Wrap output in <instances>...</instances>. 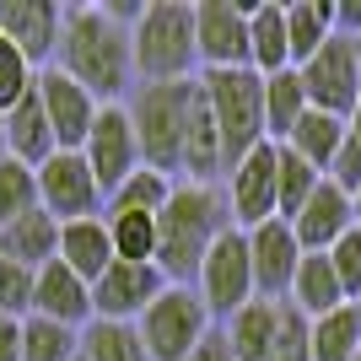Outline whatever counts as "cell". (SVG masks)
I'll return each mask as SVG.
<instances>
[{
  "instance_id": "1",
  "label": "cell",
  "mask_w": 361,
  "mask_h": 361,
  "mask_svg": "<svg viewBox=\"0 0 361 361\" xmlns=\"http://www.w3.org/2000/svg\"><path fill=\"white\" fill-rule=\"evenodd\" d=\"M54 71H65L75 87H87L97 103H124L135 92L130 65V27H119L103 6H65Z\"/></svg>"
},
{
  "instance_id": "2",
  "label": "cell",
  "mask_w": 361,
  "mask_h": 361,
  "mask_svg": "<svg viewBox=\"0 0 361 361\" xmlns=\"http://www.w3.org/2000/svg\"><path fill=\"white\" fill-rule=\"evenodd\" d=\"M232 216H226L221 183H189L178 178L167 205L157 211V270H162L167 286H195L200 259L211 254V243L221 238Z\"/></svg>"
},
{
  "instance_id": "3",
  "label": "cell",
  "mask_w": 361,
  "mask_h": 361,
  "mask_svg": "<svg viewBox=\"0 0 361 361\" xmlns=\"http://www.w3.org/2000/svg\"><path fill=\"white\" fill-rule=\"evenodd\" d=\"M130 65H135V81H195V6L189 0H146L130 27Z\"/></svg>"
},
{
  "instance_id": "4",
  "label": "cell",
  "mask_w": 361,
  "mask_h": 361,
  "mask_svg": "<svg viewBox=\"0 0 361 361\" xmlns=\"http://www.w3.org/2000/svg\"><path fill=\"white\" fill-rule=\"evenodd\" d=\"M189 97H195V81H135V92L124 97V114H130V124H135L140 167L167 173V178L183 173Z\"/></svg>"
},
{
  "instance_id": "5",
  "label": "cell",
  "mask_w": 361,
  "mask_h": 361,
  "mask_svg": "<svg viewBox=\"0 0 361 361\" xmlns=\"http://www.w3.org/2000/svg\"><path fill=\"white\" fill-rule=\"evenodd\" d=\"M200 92L211 103L216 135H221V157L226 167L248 157L254 146H264V75L254 71H205Z\"/></svg>"
},
{
  "instance_id": "6",
  "label": "cell",
  "mask_w": 361,
  "mask_h": 361,
  "mask_svg": "<svg viewBox=\"0 0 361 361\" xmlns=\"http://www.w3.org/2000/svg\"><path fill=\"white\" fill-rule=\"evenodd\" d=\"M211 329L216 324H211V313H205V302L195 297V286H167L162 297L135 318L146 361H183Z\"/></svg>"
},
{
  "instance_id": "7",
  "label": "cell",
  "mask_w": 361,
  "mask_h": 361,
  "mask_svg": "<svg viewBox=\"0 0 361 361\" xmlns=\"http://www.w3.org/2000/svg\"><path fill=\"white\" fill-rule=\"evenodd\" d=\"M195 297L205 302L211 324H226L243 302H254V270H248V238L238 226H226L211 243V254L195 270Z\"/></svg>"
},
{
  "instance_id": "8",
  "label": "cell",
  "mask_w": 361,
  "mask_h": 361,
  "mask_svg": "<svg viewBox=\"0 0 361 361\" xmlns=\"http://www.w3.org/2000/svg\"><path fill=\"white\" fill-rule=\"evenodd\" d=\"M81 162H87V173L97 178L103 200H108V195H114V189H119V183L140 167L135 124H130L124 103H103V108H97V119H92L87 140H81Z\"/></svg>"
},
{
  "instance_id": "9",
  "label": "cell",
  "mask_w": 361,
  "mask_h": 361,
  "mask_svg": "<svg viewBox=\"0 0 361 361\" xmlns=\"http://www.w3.org/2000/svg\"><path fill=\"white\" fill-rule=\"evenodd\" d=\"M38 178V211H49L54 221H87V216H103V189L87 173L81 151H54L49 162L32 167Z\"/></svg>"
},
{
  "instance_id": "10",
  "label": "cell",
  "mask_w": 361,
  "mask_h": 361,
  "mask_svg": "<svg viewBox=\"0 0 361 361\" xmlns=\"http://www.w3.org/2000/svg\"><path fill=\"white\" fill-rule=\"evenodd\" d=\"M297 81H302V92H307V108L345 119L350 108H356V97H361V65H356L350 38L334 32L307 65H297Z\"/></svg>"
},
{
  "instance_id": "11",
  "label": "cell",
  "mask_w": 361,
  "mask_h": 361,
  "mask_svg": "<svg viewBox=\"0 0 361 361\" xmlns=\"http://www.w3.org/2000/svg\"><path fill=\"white\" fill-rule=\"evenodd\" d=\"M221 200L238 232H254L259 221H275V146H254L248 157L221 173Z\"/></svg>"
},
{
  "instance_id": "12",
  "label": "cell",
  "mask_w": 361,
  "mask_h": 361,
  "mask_svg": "<svg viewBox=\"0 0 361 361\" xmlns=\"http://www.w3.org/2000/svg\"><path fill=\"white\" fill-rule=\"evenodd\" d=\"M195 54L205 71H248V6L200 0L195 6Z\"/></svg>"
},
{
  "instance_id": "13",
  "label": "cell",
  "mask_w": 361,
  "mask_h": 361,
  "mask_svg": "<svg viewBox=\"0 0 361 361\" xmlns=\"http://www.w3.org/2000/svg\"><path fill=\"white\" fill-rule=\"evenodd\" d=\"M167 291L162 270L157 264H124L114 259L97 281H92V318H108V324H135L151 302Z\"/></svg>"
},
{
  "instance_id": "14",
  "label": "cell",
  "mask_w": 361,
  "mask_h": 361,
  "mask_svg": "<svg viewBox=\"0 0 361 361\" xmlns=\"http://www.w3.org/2000/svg\"><path fill=\"white\" fill-rule=\"evenodd\" d=\"M32 92H38V103H44V119H49V135H54V151H81V140H87L92 119H97V97H92L87 87H75L65 71H38V81H32Z\"/></svg>"
},
{
  "instance_id": "15",
  "label": "cell",
  "mask_w": 361,
  "mask_h": 361,
  "mask_svg": "<svg viewBox=\"0 0 361 361\" xmlns=\"http://www.w3.org/2000/svg\"><path fill=\"white\" fill-rule=\"evenodd\" d=\"M248 238V270H254V297L264 302H286L291 291V275L302 264V248L291 238V226L275 216V221H259L254 232H243Z\"/></svg>"
},
{
  "instance_id": "16",
  "label": "cell",
  "mask_w": 361,
  "mask_h": 361,
  "mask_svg": "<svg viewBox=\"0 0 361 361\" xmlns=\"http://www.w3.org/2000/svg\"><path fill=\"white\" fill-rule=\"evenodd\" d=\"M60 16L65 6L54 0H0V38L22 49L32 71H49L60 44Z\"/></svg>"
},
{
  "instance_id": "17",
  "label": "cell",
  "mask_w": 361,
  "mask_h": 361,
  "mask_svg": "<svg viewBox=\"0 0 361 361\" xmlns=\"http://www.w3.org/2000/svg\"><path fill=\"white\" fill-rule=\"evenodd\" d=\"M286 226H291V238H297L302 254H329L334 243L356 226V216H350V195H345V189H334V183L324 178L313 195L302 200V211L291 216Z\"/></svg>"
},
{
  "instance_id": "18",
  "label": "cell",
  "mask_w": 361,
  "mask_h": 361,
  "mask_svg": "<svg viewBox=\"0 0 361 361\" xmlns=\"http://www.w3.org/2000/svg\"><path fill=\"white\" fill-rule=\"evenodd\" d=\"M32 313L54 318V324H71V329H87L92 324V286L81 275H71L60 259H49L44 270L32 275Z\"/></svg>"
},
{
  "instance_id": "19",
  "label": "cell",
  "mask_w": 361,
  "mask_h": 361,
  "mask_svg": "<svg viewBox=\"0 0 361 361\" xmlns=\"http://www.w3.org/2000/svg\"><path fill=\"white\" fill-rule=\"evenodd\" d=\"M281 318H286V302L254 297V302H243L226 324H216V329H221L232 361H270L275 340H281Z\"/></svg>"
},
{
  "instance_id": "20",
  "label": "cell",
  "mask_w": 361,
  "mask_h": 361,
  "mask_svg": "<svg viewBox=\"0 0 361 361\" xmlns=\"http://www.w3.org/2000/svg\"><path fill=\"white\" fill-rule=\"evenodd\" d=\"M0 130H6V157L22 167H38L54 157V135H49V119H44V103L38 92H27L22 103H11L0 114Z\"/></svg>"
},
{
  "instance_id": "21",
  "label": "cell",
  "mask_w": 361,
  "mask_h": 361,
  "mask_svg": "<svg viewBox=\"0 0 361 361\" xmlns=\"http://www.w3.org/2000/svg\"><path fill=\"white\" fill-rule=\"evenodd\" d=\"M54 259H60L71 275H81V281H97V275L114 264V243H108V226L103 216H87V221H65L60 226V248H54Z\"/></svg>"
},
{
  "instance_id": "22",
  "label": "cell",
  "mask_w": 361,
  "mask_h": 361,
  "mask_svg": "<svg viewBox=\"0 0 361 361\" xmlns=\"http://www.w3.org/2000/svg\"><path fill=\"white\" fill-rule=\"evenodd\" d=\"M248 71L254 75H275L291 71V49H286V6H248Z\"/></svg>"
},
{
  "instance_id": "23",
  "label": "cell",
  "mask_w": 361,
  "mask_h": 361,
  "mask_svg": "<svg viewBox=\"0 0 361 361\" xmlns=\"http://www.w3.org/2000/svg\"><path fill=\"white\" fill-rule=\"evenodd\" d=\"M54 248H60V221H54L49 211H27L22 221L0 226V254L16 259V264H22V270H32V275L54 259Z\"/></svg>"
},
{
  "instance_id": "24",
  "label": "cell",
  "mask_w": 361,
  "mask_h": 361,
  "mask_svg": "<svg viewBox=\"0 0 361 361\" xmlns=\"http://www.w3.org/2000/svg\"><path fill=\"white\" fill-rule=\"evenodd\" d=\"M340 302H345V291L334 281L329 254H302L297 275H291V291H286V307H297L302 318H324V313H334Z\"/></svg>"
},
{
  "instance_id": "25",
  "label": "cell",
  "mask_w": 361,
  "mask_h": 361,
  "mask_svg": "<svg viewBox=\"0 0 361 361\" xmlns=\"http://www.w3.org/2000/svg\"><path fill=\"white\" fill-rule=\"evenodd\" d=\"M307 350L313 361H350L361 350V302H340L334 313L307 318Z\"/></svg>"
},
{
  "instance_id": "26",
  "label": "cell",
  "mask_w": 361,
  "mask_h": 361,
  "mask_svg": "<svg viewBox=\"0 0 361 361\" xmlns=\"http://www.w3.org/2000/svg\"><path fill=\"white\" fill-rule=\"evenodd\" d=\"M334 38V0H291L286 6V49H291V71L307 65L318 49Z\"/></svg>"
},
{
  "instance_id": "27",
  "label": "cell",
  "mask_w": 361,
  "mask_h": 361,
  "mask_svg": "<svg viewBox=\"0 0 361 361\" xmlns=\"http://www.w3.org/2000/svg\"><path fill=\"white\" fill-rule=\"evenodd\" d=\"M281 146H286L291 157H302L307 167H318V173H324V167L334 162V151L345 146V119H334V114H318V108H307V114L297 119V130H291Z\"/></svg>"
},
{
  "instance_id": "28",
  "label": "cell",
  "mask_w": 361,
  "mask_h": 361,
  "mask_svg": "<svg viewBox=\"0 0 361 361\" xmlns=\"http://www.w3.org/2000/svg\"><path fill=\"white\" fill-rule=\"evenodd\" d=\"M302 114H307V92H302L297 71L264 75V140H270V146H281V140L297 130Z\"/></svg>"
},
{
  "instance_id": "29",
  "label": "cell",
  "mask_w": 361,
  "mask_h": 361,
  "mask_svg": "<svg viewBox=\"0 0 361 361\" xmlns=\"http://www.w3.org/2000/svg\"><path fill=\"white\" fill-rule=\"evenodd\" d=\"M114 259L124 264H151L157 259V216H135V211H103Z\"/></svg>"
},
{
  "instance_id": "30",
  "label": "cell",
  "mask_w": 361,
  "mask_h": 361,
  "mask_svg": "<svg viewBox=\"0 0 361 361\" xmlns=\"http://www.w3.org/2000/svg\"><path fill=\"white\" fill-rule=\"evenodd\" d=\"M75 356H81V329L38 313L22 318V361H75Z\"/></svg>"
},
{
  "instance_id": "31",
  "label": "cell",
  "mask_w": 361,
  "mask_h": 361,
  "mask_svg": "<svg viewBox=\"0 0 361 361\" xmlns=\"http://www.w3.org/2000/svg\"><path fill=\"white\" fill-rule=\"evenodd\" d=\"M75 361H146L135 324H108V318H92L81 329V356Z\"/></svg>"
},
{
  "instance_id": "32",
  "label": "cell",
  "mask_w": 361,
  "mask_h": 361,
  "mask_svg": "<svg viewBox=\"0 0 361 361\" xmlns=\"http://www.w3.org/2000/svg\"><path fill=\"white\" fill-rule=\"evenodd\" d=\"M318 183H324L318 167H307L302 157H291L286 146H275V216H281V221H291V216L302 211V200L313 195Z\"/></svg>"
},
{
  "instance_id": "33",
  "label": "cell",
  "mask_w": 361,
  "mask_h": 361,
  "mask_svg": "<svg viewBox=\"0 0 361 361\" xmlns=\"http://www.w3.org/2000/svg\"><path fill=\"white\" fill-rule=\"evenodd\" d=\"M173 183L167 173H151V167H135L130 178L114 189V195L103 200V211H135V216H157L167 205V195H173Z\"/></svg>"
},
{
  "instance_id": "34",
  "label": "cell",
  "mask_w": 361,
  "mask_h": 361,
  "mask_svg": "<svg viewBox=\"0 0 361 361\" xmlns=\"http://www.w3.org/2000/svg\"><path fill=\"white\" fill-rule=\"evenodd\" d=\"M27 211H38V178H32V167L22 162H0V226L22 221Z\"/></svg>"
},
{
  "instance_id": "35",
  "label": "cell",
  "mask_w": 361,
  "mask_h": 361,
  "mask_svg": "<svg viewBox=\"0 0 361 361\" xmlns=\"http://www.w3.org/2000/svg\"><path fill=\"white\" fill-rule=\"evenodd\" d=\"M32 81H38V71L27 65V54L0 38V114H6L11 103H22V97L32 92Z\"/></svg>"
},
{
  "instance_id": "36",
  "label": "cell",
  "mask_w": 361,
  "mask_h": 361,
  "mask_svg": "<svg viewBox=\"0 0 361 361\" xmlns=\"http://www.w3.org/2000/svg\"><path fill=\"white\" fill-rule=\"evenodd\" d=\"M32 313V270L0 254V318H27Z\"/></svg>"
},
{
  "instance_id": "37",
  "label": "cell",
  "mask_w": 361,
  "mask_h": 361,
  "mask_svg": "<svg viewBox=\"0 0 361 361\" xmlns=\"http://www.w3.org/2000/svg\"><path fill=\"white\" fill-rule=\"evenodd\" d=\"M329 264H334V281L345 291V302L361 297V226H350L345 238L329 248Z\"/></svg>"
},
{
  "instance_id": "38",
  "label": "cell",
  "mask_w": 361,
  "mask_h": 361,
  "mask_svg": "<svg viewBox=\"0 0 361 361\" xmlns=\"http://www.w3.org/2000/svg\"><path fill=\"white\" fill-rule=\"evenodd\" d=\"M270 361H313V350H307V318L297 307H286V318H281V340H275Z\"/></svg>"
},
{
  "instance_id": "39",
  "label": "cell",
  "mask_w": 361,
  "mask_h": 361,
  "mask_svg": "<svg viewBox=\"0 0 361 361\" xmlns=\"http://www.w3.org/2000/svg\"><path fill=\"white\" fill-rule=\"evenodd\" d=\"M324 178H329L334 189H345V195L361 189V140H350V130H345V146L334 151V162L324 167Z\"/></svg>"
},
{
  "instance_id": "40",
  "label": "cell",
  "mask_w": 361,
  "mask_h": 361,
  "mask_svg": "<svg viewBox=\"0 0 361 361\" xmlns=\"http://www.w3.org/2000/svg\"><path fill=\"white\" fill-rule=\"evenodd\" d=\"M334 32L340 38H361V0H334Z\"/></svg>"
},
{
  "instance_id": "41",
  "label": "cell",
  "mask_w": 361,
  "mask_h": 361,
  "mask_svg": "<svg viewBox=\"0 0 361 361\" xmlns=\"http://www.w3.org/2000/svg\"><path fill=\"white\" fill-rule=\"evenodd\" d=\"M0 361H22V318H0Z\"/></svg>"
},
{
  "instance_id": "42",
  "label": "cell",
  "mask_w": 361,
  "mask_h": 361,
  "mask_svg": "<svg viewBox=\"0 0 361 361\" xmlns=\"http://www.w3.org/2000/svg\"><path fill=\"white\" fill-rule=\"evenodd\" d=\"M183 361H232V350H226L221 329H211V334H205V340H200V345L189 350V356H183Z\"/></svg>"
},
{
  "instance_id": "43",
  "label": "cell",
  "mask_w": 361,
  "mask_h": 361,
  "mask_svg": "<svg viewBox=\"0 0 361 361\" xmlns=\"http://www.w3.org/2000/svg\"><path fill=\"white\" fill-rule=\"evenodd\" d=\"M345 130H350V140H361V97H356V108L345 114Z\"/></svg>"
},
{
  "instance_id": "44",
  "label": "cell",
  "mask_w": 361,
  "mask_h": 361,
  "mask_svg": "<svg viewBox=\"0 0 361 361\" xmlns=\"http://www.w3.org/2000/svg\"><path fill=\"white\" fill-rule=\"evenodd\" d=\"M350 216H356V226H361V189L350 195Z\"/></svg>"
},
{
  "instance_id": "45",
  "label": "cell",
  "mask_w": 361,
  "mask_h": 361,
  "mask_svg": "<svg viewBox=\"0 0 361 361\" xmlns=\"http://www.w3.org/2000/svg\"><path fill=\"white\" fill-rule=\"evenodd\" d=\"M350 49H356V65H361V38H350Z\"/></svg>"
},
{
  "instance_id": "46",
  "label": "cell",
  "mask_w": 361,
  "mask_h": 361,
  "mask_svg": "<svg viewBox=\"0 0 361 361\" xmlns=\"http://www.w3.org/2000/svg\"><path fill=\"white\" fill-rule=\"evenodd\" d=\"M0 162H6V130H0Z\"/></svg>"
},
{
  "instance_id": "47",
  "label": "cell",
  "mask_w": 361,
  "mask_h": 361,
  "mask_svg": "<svg viewBox=\"0 0 361 361\" xmlns=\"http://www.w3.org/2000/svg\"><path fill=\"white\" fill-rule=\"evenodd\" d=\"M350 361H361V350H356V356H350Z\"/></svg>"
}]
</instances>
